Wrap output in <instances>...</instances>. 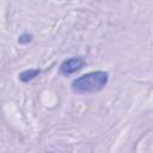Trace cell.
Returning <instances> with one entry per match:
<instances>
[{
	"label": "cell",
	"instance_id": "4",
	"mask_svg": "<svg viewBox=\"0 0 153 153\" xmlns=\"http://www.w3.org/2000/svg\"><path fill=\"white\" fill-rule=\"evenodd\" d=\"M32 38H33V36H32L31 33L24 32V33H22V35L18 37V42H19L20 44H29V43L32 41Z\"/></svg>",
	"mask_w": 153,
	"mask_h": 153
},
{
	"label": "cell",
	"instance_id": "2",
	"mask_svg": "<svg viewBox=\"0 0 153 153\" xmlns=\"http://www.w3.org/2000/svg\"><path fill=\"white\" fill-rule=\"evenodd\" d=\"M85 65V61L81 56H75V57H69L62 61L60 65V73L62 75H71L78 71H80Z\"/></svg>",
	"mask_w": 153,
	"mask_h": 153
},
{
	"label": "cell",
	"instance_id": "1",
	"mask_svg": "<svg viewBox=\"0 0 153 153\" xmlns=\"http://www.w3.org/2000/svg\"><path fill=\"white\" fill-rule=\"evenodd\" d=\"M109 81V74L104 71H94L82 74L71 82L75 93H93L102 91Z\"/></svg>",
	"mask_w": 153,
	"mask_h": 153
},
{
	"label": "cell",
	"instance_id": "3",
	"mask_svg": "<svg viewBox=\"0 0 153 153\" xmlns=\"http://www.w3.org/2000/svg\"><path fill=\"white\" fill-rule=\"evenodd\" d=\"M39 74H41V69L39 68H30V69H25V71L20 72L18 78L23 82H29V81L33 80L36 76H38Z\"/></svg>",
	"mask_w": 153,
	"mask_h": 153
}]
</instances>
